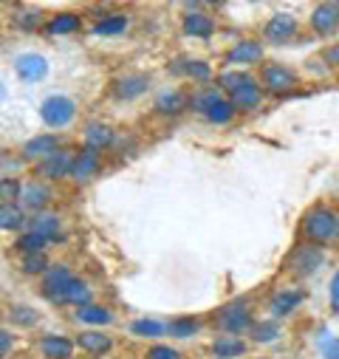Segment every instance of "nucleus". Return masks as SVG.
Wrapping results in <instances>:
<instances>
[{
    "label": "nucleus",
    "instance_id": "393cba45",
    "mask_svg": "<svg viewBox=\"0 0 339 359\" xmlns=\"http://www.w3.org/2000/svg\"><path fill=\"white\" fill-rule=\"evenodd\" d=\"M173 74H187V76H193V79H209V65L207 62H201V60H179L176 65H173Z\"/></svg>",
    "mask_w": 339,
    "mask_h": 359
},
{
    "label": "nucleus",
    "instance_id": "dca6fc26",
    "mask_svg": "<svg viewBox=\"0 0 339 359\" xmlns=\"http://www.w3.org/2000/svg\"><path fill=\"white\" fill-rule=\"evenodd\" d=\"M57 136H51V133H43V136H34V139H29L26 144H23V156L26 158H48V156H54L57 153Z\"/></svg>",
    "mask_w": 339,
    "mask_h": 359
},
{
    "label": "nucleus",
    "instance_id": "2f4dec72",
    "mask_svg": "<svg viewBox=\"0 0 339 359\" xmlns=\"http://www.w3.org/2000/svg\"><path fill=\"white\" fill-rule=\"evenodd\" d=\"M79 29V18L76 15H57V18H51V23H48V32L51 34H71V32H76Z\"/></svg>",
    "mask_w": 339,
    "mask_h": 359
},
{
    "label": "nucleus",
    "instance_id": "f03ea898",
    "mask_svg": "<svg viewBox=\"0 0 339 359\" xmlns=\"http://www.w3.org/2000/svg\"><path fill=\"white\" fill-rule=\"evenodd\" d=\"M74 283V275L65 266H51L43 275V297L51 303H68V289Z\"/></svg>",
    "mask_w": 339,
    "mask_h": 359
},
{
    "label": "nucleus",
    "instance_id": "9b49d317",
    "mask_svg": "<svg viewBox=\"0 0 339 359\" xmlns=\"http://www.w3.org/2000/svg\"><path fill=\"white\" fill-rule=\"evenodd\" d=\"M294 32H297V20L286 12L269 18V23H266V40H272V43H283V40L294 37Z\"/></svg>",
    "mask_w": 339,
    "mask_h": 359
},
{
    "label": "nucleus",
    "instance_id": "ea45409f",
    "mask_svg": "<svg viewBox=\"0 0 339 359\" xmlns=\"http://www.w3.org/2000/svg\"><path fill=\"white\" fill-rule=\"evenodd\" d=\"M12 323H18V325H34L37 323V314L32 309H26V306H15L12 309Z\"/></svg>",
    "mask_w": 339,
    "mask_h": 359
},
{
    "label": "nucleus",
    "instance_id": "49530a36",
    "mask_svg": "<svg viewBox=\"0 0 339 359\" xmlns=\"http://www.w3.org/2000/svg\"><path fill=\"white\" fill-rule=\"evenodd\" d=\"M325 359H339V339H331V345L325 348Z\"/></svg>",
    "mask_w": 339,
    "mask_h": 359
},
{
    "label": "nucleus",
    "instance_id": "5701e85b",
    "mask_svg": "<svg viewBox=\"0 0 339 359\" xmlns=\"http://www.w3.org/2000/svg\"><path fill=\"white\" fill-rule=\"evenodd\" d=\"M223 102V94H221V88H204V91H198L195 97H193V111H198V114H209L215 105H221Z\"/></svg>",
    "mask_w": 339,
    "mask_h": 359
},
{
    "label": "nucleus",
    "instance_id": "7c9ffc66",
    "mask_svg": "<svg viewBox=\"0 0 339 359\" xmlns=\"http://www.w3.org/2000/svg\"><path fill=\"white\" fill-rule=\"evenodd\" d=\"M0 226H4L6 232H9V229H20V226H23V212H20V207H15V204H4V207H0Z\"/></svg>",
    "mask_w": 339,
    "mask_h": 359
},
{
    "label": "nucleus",
    "instance_id": "f3484780",
    "mask_svg": "<svg viewBox=\"0 0 339 359\" xmlns=\"http://www.w3.org/2000/svg\"><path fill=\"white\" fill-rule=\"evenodd\" d=\"M48 190L43 184H26L23 193H20V207L23 210H32V212H40L46 204H48Z\"/></svg>",
    "mask_w": 339,
    "mask_h": 359
},
{
    "label": "nucleus",
    "instance_id": "6e6552de",
    "mask_svg": "<svg viewBox=\"0 0 339 359\" xmlns=\"http://www.w3.org/2000/svg\"><path fill=\"white\" fill-rule=\"evenodd\" d=\"M218 328L226 331V334H243V331L254 328V323H251V314H249L243 306H235V309L221 311V317H218Z\"/></svg>",
    "mask_w": 339,
    "mask_h": 359
},
{
    "label": "nucleus",
    "instance_id": "a211bd4d",
    "mask_svg": "<svg viewBox=\"0 0 339 359\" xmlns=\"http://www.w3.org/2000/svg\"><path fill=\"white\" fill-rule=\"evenodd\" d=\"M113 144V130L108 125H88L85 128V147H91V150H105Z\"/></svg>",
    "mask_w": 339,
    "mask_h": 359
},
{
    "label": "nucleus",
    "instance_id": "bb28decb",
    "mask_svg": "<svg viewBox=\"0 0 339 359\" xmlns=\"http://www.w3.org/2000/svg\"><path fill=\"white\" fill-rule=\"evenodd\" d=\"M76 320L88 323V325H108L113 320V314L108 309H102V306H85V309L76 311Z\"/></svg>",
    "mask_w": 339,
    "mask_h": 359
},
{
    "label": "nucleus",
    "instance_id": "e433bc0d",
    "mask_svg": "<svg viewBox=\"0 0 339 359\" xmlns=\"http://www.w3.org/2000/svg\"><path fill=\"white\" fill-rule=\"evenodd\" d=\"M254 334V342H272V339H277V334H280V328H277V323H258L251 328Z\"/></svg>",
    "mask_w": 339,
    "mask_h": 359
},
{
    "label": "nucleus",
    "instance_id": "a19ab883",
    "mask_svg": "<svg viewBox=\"0 0 339 359\" xmlns=\"http://www.w3.org/2000/svg\"><path fill=\"white\" fill-rule=\"evenodd\" d=\"M15 23H18L20 29L32 32V29L40 26V15H37V12H18V15H15Z\"/></svg>",
    "mask_w": 339,
    "mask_h": 359
},
{
    "label": "nucleus",
    "instance_id": "79ce46f5",
    "mask_svg": "<svg viewBox=\"0 0 339 359\" xmlns=\"http://www.w3.org/2000/svg\"><path fill=\"white\" fill-rule=\"evenodd\" d=\"M147 359H179V351L170 345H155L147 351Z\"/></svg>",
    "mask_w": 339,
    "mask_h": 359
},
{
    "label": "nucleus",
    "instance_id": "37998d69",
    "mask_svg": "<svg viewBox=\"0 0 339 359\" xmlns=\"http://www.w3.org/2000/svg\"><path fill=\"white\" fill-rule=\"evenodd\" d=\"M331 306H333V311L339 314V269H336V275H333V280H331Z\"/></svg>",
    "mask_w": 339,
    "mask_h": 359
},
{
    "label": "nucleus",
    "instance_id": "c03bdc74",
    "mask_svg": "<svg viewBox=\"0 0 339 359\" xmlns=\"http://www.w3.org/2000/svg\"><path fill=\"white\" fill-rule=\"evenodd\" d=\"M9 351H12V334L4 328V331H0V353L9 356Z\"/></svg>",
    "mask_w": 339,
    "mask_h": 359
},
{
    "label": "nucleus",
    "instance_id": "f8f14e48",
    "mask_svg": "<svg viewBox=\"0 0 339 359\" xmlns=\"http://www.w3.org/2000/svg\"><path fill=\"white\" fill-rule=\"evenodd\" d=\"M40 353H43L46 359H71L74 342L65 339L62 334H46V337L40 339Z\"/></svg>",
    "mask_w": 339,
    "mask_h": 359
},
{
    "label": "nucleus",
    "instance_id": "58836bf2",
    "mask_svg": "<svg viewBox=\"0 0 339 359\" xmlns=\"http://www.w3.org/2000/svg\"><path fill=\"white\" fill-rule=\"evenodd\" d=\"M243 79H246V74H237V71H226V74H221V88H223V91H229V94H235L237 88L243 85Z\"/></svg>",
    "mask_w": 339,
    "mask_h": 359
},
{
    "label": "nucleus",
    "instance_id": "473e14b6",
    "mask_svg": "<svg viewBox=\"0 0 339 359\" xmlns=\"http://www.w3.org/2000/svg\"><path fill=\"white\" fill-rule=\"evenodd\" d=\"M88 300H91V289L85 286L82 280L74 278V283H71V289H68V303H74L76 309H85V306H91Z\"/></svg>",
    "mask_w": 339,
    "mask_h": 359
},
{
    "label": "nucleus",
    "instance_id": "a878e982",
    "mask_svg": "<svg viewBox=\"0 0 339 359\" xmlns=\"http://www.w3.org/2000/svg\"><path fill=\"white\" fill-rule=\"evenodd\" d=\"M29 232H37V235H43L46 241H54L57 235H60V218L57 215H37L34 221H32V229Z\"/></svg>",
    "mask_w": 339,
    "mask_h": 359
},
{
    "label": "nucleus",
    "instance_id": "f257e3e1",
    "mask_svg": "<svg viewBox=\"0 0 339 359\" xmlns=\"http://www.w3.org/2000/svg\"><path fill=\"white\" fill-rule=\"evenodd\" d=\"M303 232L308 241L314 243H328V241H336L339 238V218L325 210V207H314L305 221H303Z\"/></svg>",
    "mask_w": 339,
    "mask_h": 359
},
{
    "label": "nucleus",
    "instance_id": "6ab92c4d",
    "mask_svg": "<svg viewBox=\"0 0 339 359\" xmlns=\"http://www.w3.org/2000/svg\"><path fill=\"white\" fill-rule=\"evenodd\" d=\"M300 303H303V292H297V289H283V292H277L275 300H272V314H275V317H286V314L294 311Z\"/></svg>",
    "mask_w": 339,
    "mask_h": 359
},
{
    "label": "nucleus",
    "instance_id": "4c0bfd02",
    "mask_svg": "<svg viewBox=\"0 0 339 359\" xmlns=\"http://www.w3.org/2000/svg\"><path fill=\"white\" fill-rule=\"evenodd\" d=\"M232 114H235V105L223 100L221 105H215V108L207 114V119H209V122H215V125H226V122L232 119Z\"/></svg>",
    "mask_w": 339,
    "mask_h": 359
},
{
    "label": "nucleus",
    "instance_id": "72a5a7b5",
    "mask_svg": "<svg viewBox=\"0 0 339 359\" xmlns=\"http://www.w3.org/2000/svg\"><path fill=\"white\" fill-rule=\"evenodd\" d=\"M167 331L173 334V337H179V339H184V337H193L195 331H198V320H193V317H184V320H173L167 325Z\"/></svg>",
    "mask_w": 339,
    "mask_h": 359
},
{
    "label": "nucleus",
    "instance_id": "cd10ccee",
    "mask_svg": "<svg viewBox=\"0 0 339 359\" xmlns=\"http://www.w3.org/2000/svg\"><path fill=\"white\" fill-rule=\"evenodd\" d=\"M125 29H127V18H125V15H108V18H102V20L94 26V34L111 37V34H119V32H125Z\"/></svg>",
    "mask_w": 339,
    "mask_h": 359
},
{
    "label": "nucleus",
    "instance_id": "4be33fe9",
    "mask_svg": "<svg viewBox=\"0 0 339 359\" xmlns=\"http://www.w3.org/2000/svg\"><path fill=\"white\" fill-rule=\"evenodd\" d=\"M184 108H187V100H184V94H179V91H164V94H158V100H155V111L164 114V116H176V114H181Z\"/></svg>",
    "mask_w": 339,
    "mask_h": 359
},
{
    "label": "nucleus",
    "instance_id": "1a4fd4ad",
    "mask_svg": "<svg viewBox=\"0 0 339 359\" xmlns=\"http://www.w3.org/2000/svg\"><path fill=\"white\" fill-rule=\"evenodd\" d=\"M263 85L275 94H283L297 85V76H294V71H289L283 65H266L263 68Z\"/></svg>",
    "mask_w": 339,
    "mask_h": 359
},
{
    "label": "nucleus",
    "instance_id": "20e7f679",
    "mask_svg": "<svg viewBox=\"0 0 339 359\" xmlns=\"http://www.w3.org/2000/svg\"><path fill=\"white\" fill-rule=\"evenodd\" d=\"M76 108L68 97H48L43 105H40V119L48 125V128H65L71 119H74Z\"/></svg>",
    "mask_w": 339,
    "mask_h": 359
},
{
    "label": "nucleus",
    "instance_id": "39448f33",
    "mask_svg": "<svg viewBox=\"0 0 339 359\" xmlns=\"http://www.w3.org/2000/svg\"><path fill=\"white\" fill-rule=\"evenodd\" d=\"M311 29L319 37H328L339 29V4H319L311 12Z\"/></svg>",
    "mask_w": 339,
    "mask_h": 359
},
{
    "label": "nucleus",
    "instance_id": "ddd939ff",
    "mask_svg": "<svg viewBox=\"0 0 339 359\" xmlns=\"http://www.w3.org/2000/svg\"><path fill=\"white\" fill-rule=\"evenodd\" d=\"M97 170H99V153L91 150V147H85L82 153H76L71 178H76V182H88L91 175H97Z\"/></svg>",
    "mask_w": 339,
    "mask_h": 359
},
{
    "label": "nucleus",
    "instance_id": "7ed1b4c3",
    "mask_svg": "<svg viewBox=\"0 0 339 359\" xmlns=\"http://www.w3.org/2000/svg\"><path fill=\"white\" fill-rule=\"evenodd\" d=\"M322 260H325V255H322V249L317 243H300L289 255V269L305 278V275H314L317 272V269L322 266Z\"/></svg>",
    "mask_w": 339,
    "mask_h": 359
},
{
    "label": "nucleus",
    "instance_id": "9d476101",
    "mask_svg": "<svg viewBox=\"0 0 339 359\" xmlns=\"http://www.w3.org/2000/svg\"><path fill=\"white\" fill-rule=\"evenodd\" d=\"M229 97H232L229 102L237 111H251V108H258V102H261V88H258V82H254L251 76H246L243 85L237 88L235 94H229Z\"/></svg>",
    "mask_w": 339,
    "mask_h": 359
},
{
    "label": "nucleus",
    "instance_id": "0eeeda50",
    "mask_svg": "<svg viewBox=\"0 0 339 359\" xmlns=\"http://www.w3.org/2000/svg\"><path fill=\"white\" fill-rule=\"evenodd\" d=\"M74 161H76V153H71V150H57L54 156H48V158L37 167V172H40L43 178H62V175H71Z\"/></svg>",
    "mask_w": 339,
    "mask_h": 359
},
{
    "label": "nucleus",
    "instance_id": "f704fd0d",
    "mask_svg": "<svg viewBox=\"0 0 339 359\" xmlns=\"http://www.w3.org/2000/svg\"><path fill=\"white\" fill-rule=\"evenodd\" d=\"M23 187L15 182L12 175H4V182H0V198H4V204H12L15 198H20Z\"/></svg>",
    "mask_w": 339,
    "mask_h": 359
},
{
    "label": "nucleus",
    "instance_id": "a18cd8bd",
    "mask_svg": "<svg viewBox=\"0 0 339 359\" xmlns=\"http://www.w3.org/2000/svg\"><path fill=\"white\" fill-rule=\"evenodd\" d=\"M325 62H331V65H336V68H339V46L325 48Z\"/></svg>",
    "mask_w": 339,
    "mask_h": 359
},
{
    "label": "nucleus",
    "instance_id": "423d86ee",
    "mask_svg": "<svg viewBox=\"0 0 339 359\" xmlns=\"http://www.w3.org/2000/svg\"><path fill=\"white\" fill-rule=\"evenodd\" d=\"M15 71H18V76L26 79V82H40V79H46V74H48V62H46L43 54H20V57L15 60Z\"/></svg>",
    "mask_w": 339,
    "mask_h": 359
},
{
    "label": "nucleus",
    "instance_id": "c9c22d12",
    "mask_svg": "<svg viewBox=\"0 0 339 359\" xmlns=\"http://www.w3.org/2000/svg\"><path fill=\"white\" fill-rule=\"evenodd\" d=\"M48 263H46V255L40 252V255H23V272L26 275H46L48 272V269H46Z\"/></svg>",
    "mask_w": 339,
    "mask_h": 359
},
{
    "label": "nucleus",
    "instance_id": "aec40b11",
    "mask_svg": "<svg viewBox=\"0 0 339 359\" xmlns=\"http://www.w3.org/2000/svg\"><path fill=\"white\" fill-rule=\"evenodd\" d=\"M184 32L193 34V37H209V34L215 32V23H212V18L204 15V12H190V15L184 18Z\"/></svg>",
    "mask_w": 339,
    "mask_h": 359
},
{
    "label": "nucleus",
    "instance_id": "2eb2a0df",
    "mask_svg": "<svg viewBox=\"0 0 339 359\" xmlns=\"http://www.w3.org/2000/svg\"><path fill=\"white\" fill-rule=\"evenodd\" d=\"M261 60H263V46L258 40H243L226 54V62H240V65H254Z\"/></svg>",
    "mask_w": 339,
    "mask_h": 359
},
{
    "label": "nucleus",
    "instance_id": "412c9836",
    "mask_svg": "<svg viewBox=\"0 0 339 359\" xmlns=\"http://www.w3.org/2000/svg\"><path fill=\"white\" fill-rule=\"evenodd\" d=\"M76 345L82 348V351H88V353H105L108 348H111V337L108 334H102V331H85V334H79L76 337Z\"/></svg>",
    "mask_w": 339,
    "mask_h": 359
},
{
    "label": "nucleus",
    "instance_id": "b1692460",
    "mask_svg": "<svg viewBox=\"0 0 339 359\" xmlns=\"http://www.w3.org/2000/svg\"><path fill=\"white\" fill-rule=\"evenodd\" d=\"M212 353H215V359H235V356L246 353V345L237 337H221V339H215Z\"/></svg>",
    "mask_w": 339,
    "mask_h": 359
},
{
    "label": "nucleus",
    "instance_id": "4468645a",
    "mask_svg": "<svg viewBox=\"0 0 339 359\" xmlns=\"http://www.w3.org/2000/svg\"><path fill=\"white\" fill-rule=\"evenodd\" d=\"M147 85H150V79L144 74H130V76H122L113 82V94L119 100H136L139 94L147 91Z\"/></svg>",
    "mask_w": 339,
    "mask_h": 359
},
{
    "label": "nucleus",
    "instance_id": "c85d7f7f",
    "mask_svg": "<svg viewBox=\"0 0 339 359\" xmlns=\"http://www.w3.org/2000/svg\"><path fill=\"white\" fill-rule=\"evenodd\" d=\"M46 238L43 235H37V232H26V235H20L18 238V252H23V255H40L43 249H46Z\"/></svg>",
    "mask_w": 339,
    "mask_h": 359
},
{
    "label": "nucleus",
    "instance_id": "c756f323",
    "mask_svg": "<svg viewBox=\"0 0 339 359\" xmlns=\"http://www.w3.org/2000/svg\"><path fill=\"white\" fill-rule=\"evenodd\" d=\"M130 334H136V337H161V334H167V325L155 323V320H136V323H130Z\"/></svg>",
    "mask_w": 339,
    "mask_h": 359
}]
</instances>
